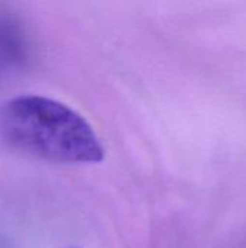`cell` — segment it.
<instances>
[{"mask_svg":"<svg viewBox=\"0 0 246 248\" xmlns=\"http://www.w3.org/2000/svg\"><path fill=\"white\" fill-rule=\"evenodd\" d=\"M0 144L59 164H93L104 158L101 141L83 115L38 94L16 96L0 105Z\"/></svg>","mask_w":246,"mask_h":248,"instance_id":"cell-1","label":"cell"},{"mask_svg":"<svg viewBox=\"0 0 246 248\" xmlns=\"http://www.w3.org/2000/svg\"><path fill=\"white\" fill-rule=\"evenodd\" d=\"M19 28L12 20L0 19V73L9 71L23 57V41Z\"/></svg>","mask_w":246,"mask_h":248,"instance_id":"cell-2","label":"cell"},{"mask_svg":"<svg viewBox=\"0 0 246 248\" xmlns=\"http://www.w3.org/2000/svg\"><path fill=\"white\" fill-rule=\"evenodd\" d=\"M72 248H77V247H72Z\"/></svg>","mask_w":246,"mask_h":248,"instance_id":"cell-3","label":"cell"}]
</instances>
